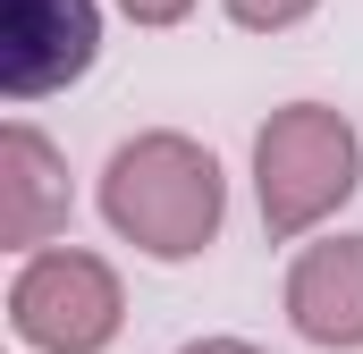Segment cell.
<instances>
[{"mask_svg":"<svg viewBox=\"0 0 363 354\" xmlns=\"http://www.w3.org/2000/svg\"><path fill=\"white\" fill-rule=\"evenodd\" d=\"M93 211L144 262H194L228 228V169L186 127H144V135L110 144V161L93 177Z\"/></svg>","mask_w":363,"mask_h":354,"instance_id":"obj_1","label":"cell"},{"mask_svg":"<svg viewBox=\"0 0 363 354\" xmlns=\"http://www.w3.org/2000/svg\"><path fill=\"white\" fill-rule=\"evenodd\" d=\"M363 185V135L338 101H279L254 127V211L279 245H313Z\"/></svg>","mask_w":363,"mask_h":354,"instance_id":"obj_2","label":"cell"},{"mask_svg":"<svg viewBox=\"0 0 363 354\" xmlns=\"http://www.w3.org/2000/svg\"><path fill=\"white\" fill-rule=\"evenodd\" d=\"M127 329V287L93 245L26 253L9 278V338L26 354H110Z\"/></svg>","mask_w":363,"mask_h":354,"instance_id":"obj_3","label":"cell"},{"mask_svg":"<svg viewBox=\"0 0 363 354\" xmlns=\"http://www.w3.org/2000/svg\"><path fill=\"white\" fill-rule=\"evenodd\" d=\"M101 59V0H0V93L34 110L85 85Z\"/></svg>","mask_w":363,"mask_h":354,"instance_id":"obj_4","label":"cell"},{"mask_svg":"<svg viewBox=\"0 0 363 354\" xmlns=\"http://www.w3.org/2000/svg\"><path fill=\"white\" fill-rule=\"evenodd\" d=\"M77 219V185H68V152L34 127V118H9L0 127V245L26 262V253H51Z\"/></svg>","mask_w":363,"mask_h":354,"instance_id":"obj_5","label":"cell"},{"mask_svg":"<svg viewBox=\"0 0 363 354\" xmlns=\"http://www.w3.org/2000/svg\"><path fill=\"white\" fill-rule=\"evenodd\" d=\"M279 312L304 346L321 354H363V236H313L296 245Z\"/></svg>","mask_w":363,"mask_h":354,"instance_id":"obj_6","label":"cell"},{"mask_svg":"<svg viewBox=\"0 0 363 354\" xmlns=\"http://www.w3.org/2000/svg\"><path fill=\"white\" fill-rule=\"evenodd\" d=\"M237 34H296L304 17H321V0H220Z\"/></svg>","mask_w":363,"mask_h":354,"instance_id":"obj_7","label":"cell"},{"mask_svg":"<svg viewBox=\"0 0 363 354\" xmlns=\"http://www.w3.org/2000/svg\"><path fill=\"white\" fill-rule=\"evenodd\" d=\"M127 25H144V34H169V25H186L194 17V0H110Z\"/></svg>","mask_w":363,"mask_h":354,"instance_id":"obj_8","label":"cell"},{"mask_svg":"<svg viewBox=\"0 0 363 354\" xmlns=\"http://www.w3.org/2000/svg\"><path fill=\"white\" fill-rule=\"evenodd\" d=\"M178 354H262V346H254V338H186Z\"/></svg>","mask_w":363,"mask_h":354,"instance_id":"obj_9","label":"cell"}]
</instances>
